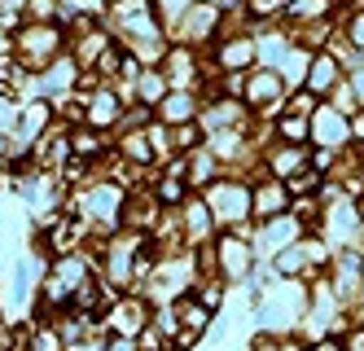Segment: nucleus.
I'll list each match as a JSON object with an SVG mask.
<instances>
[{"instance_id": "f257e3e1", "label": "nucleus", "mask_w": 364, "mask_h": 351, "mask_svg": "<svg viewBox=\"0 0 364 351\" xmlns=\"http://www.w3.org/2000/svg\"><path fill=\"white\" fill-rule=\"evenodd\" d=\"M202 194H206V206H211L215 224L242 229L250 220V184H242V180H211Z\"/></svg>"}, {"instance_id": "f03ea898", "label": "nucleus", "mask_w": 364, "mask_h": 351, "mask_svg": "<svg viewBox=\"0 0 364 351\" xmlns=\"http://www.w3.org/2000/svg\"><path fill=\"white\" fill-rule=\"evenodd\" d=\"M14 48H18V58L27 62V66H48L62 53V26H53V22H27L14 36Z\"/></svg>"}, {"instance_id": "7ed1b4c3", "label": "nucleus", "mask_w": 364, "mask_h": 351, "mask_svg": "<svg viewBox=\"0 0 364 351\" xmlns=\"http://www.w3.org/2000/svg\"><path fill=\"white\" fill-rule=\"evenodd\" d=\"M224 26V9L215 5V0H189V9L180 14L176 22V44H202V40H215Z\"/></svg>"}, {"instance_id": "20e7f679", "label": "nucleus", "mask_w": 364, "mask_h": 351, "mask_svg": "<svg viewBox=\"0 0 364 351\" xmlns=\"http://www.w3.org/2000/svg\"><path fill=\"white\" fill-rule=\"evenodd\" d=\"M285 75L272 70V66H259L255 75H246V105H255L259 115H281L285 110Z\"/></svg>"}, {"instance_id": "39448f33", "label": "nucleus", "mask_w": 364, "mask_h": 351, "mask_svg": "<svg viewBox=\"0 0 364 351\" xmlns=\"http://www.w3.org/2000/svg\"><path fill=\"white\" fill-rule=\"evenodd\" d=\"M321 229H325V246H355L360 251V229H364V220H360V211H355V202H333L325 215H321Z\"/></svg>"}, {"instance_id": "423d86ee", "label": "nucleus", "mask_w": 364, "mask_h": 351, "mask_svg": "<svg viewBox=\"0 0 364 351\" xmlns=\"http://www.w3.org/2000/svg\"><path fill=\"white\" fill-rule=\"evenodd\" d=\"M351 137V115L333 110V105H316L311 110V145H325V150H347Z\"/></svg>"}, {"instance_id": "0eeeda50", "label": "nucleus", "mask_w": 364, "mask_h": 351, "mask_svg": "<svg viewBox=\"0 0 364 351\" xmlns=\"http://www.w3.org/2000/svg\"><path fill=\"white\" fill-rule=\"evenodd\" d=\"M343 79H347V62L338 58L333 48H316V53H311V66H307V84H303L311 97H329L338 84H343Z\"/></svg>"}, {"instance_id": "6e6552de", "label": "nucleus", "mask_w": 364, "mask_h": 351, "mask_svg": "<svg viewBox=\"0 0 364 351\" xmlns=\"http://www.w3.org/2000/svg\"><path fill=\"white\" fill-rule=\"evenodd\" d=\"M294 206V198H290V189H285V180H277V176H259V184L250 189V215L259 224L264 220H277V215H285Z\"/></svg>"}, {"instance_id": "1a4fd4ad", "label": "nucleus", "mask_w": 364, "mask_h": 351, "mask_svg": "<svg viewBox=\"0 0 364 351\" xmlns=\"http://www.w3.org/2000/svg\"><path fill=\"white\" fill-rule=\"evenodd\" d=\"M215 259H220V277L224 281H246L250 263H255V246L242 237H220L215 241Z\"/></svg>"}, {"instance_id": "9d476101", "label": "nucleus", "mask_w": 364, "mask_h": 351, "mask_svg": "<svg viewBox=\"0 0 364 351\" xmlns=\"http://www.w3.org/2000/svg\"><path fill=\"white\" fill-rule=\"evenodd\" d=\"M154 115L163 119V127H176V123H193L198 119V97L189 88H171L159 105H154Z\"/></svg>"}, {"instance_id": "9b49d317", "label": "nucleus", "mask_w": 364, "mask_h": 351, "mask_svg": "<svg viewBox=\"0 0 364 351\" xmlns=\"http://www.w3.org/2000/svg\"><path fill=\"white\" fill-rule=\"evenodd\" d=\"M311 163V154H307V145H290L285 141L281 150H268V158H264V167H268V176H277V180H285V176H294V172H303Z\"/></svg>"}, {"instance_id": "f8f14e48", "label": "nucleus", "mask_w": 364, "mask_h": 351, "mask_svg": "<svg viewBox=\"0 0 364 351\" xmlns=\"http://www.w3.org/2000/svg\"><path fill=\"white\" fill-rule=\"evenodd\" d=\"M110 330L123 334V338H136V334L145 330V303H141V299H127V294H123V299L110 308Z\"/></svg>"}, {"instance_id": "ddd939ff", "label": "nucleus", "mask_w": 364, "mask_h": 351, "mask_svg": "<svg viewBox=\"0 0 364 351\" xmlns=\"http://www.w3.org/2000/svg\"><path fill=\"white\" fill-rule=\"evenodd\" d=\"M163 75H167V84L171 88H189L193 79H198V70H193V53H189V44H171L167 53H163Z\"/></svg>"}, {"instance_id": "4468645a", "label": "nucleus", "mask_w": 364, "mask_h": 351, "mask_svg": "<svg viewBox=\"0 0 364 351\" xmlns=\"http://www.w3.org/2000/svg\"><path fill=\"white\" fill-rule=\"evenodd\" d=\"M215 58L224 70H246L255 62V36H224L215 44Z\"/></svg>"}, {"instance_id": "2eb2a0df", "label": "nucleus", "mask_w": 364, "mask_h": 351, "mask_svg": "<svg viewBox=\"0 0 364 351\" xmlns=\"http://www.w3.org/2000/svg\"><path fill=\"white\" fill-rule=\"evenodd\" d=\"M119 115H123V105H119V97L110 88H101V93H92L84 101V123L88 127H110V123H119Z\"/></svg>"}, {"instance_id": "dca6fc26", "label": "nucleus", "mask_w": 364, "mask_h": 351, "mask_svg": "<svg viewBox=\"0 0 364 351\" xmlns=\"http://www.w3.org/2000/svg\"><path fill=\"white\" fill-rule=\"evenodd\" d=\"M277 137L290 141V145H311V115H299V110H285L277 115Z\"/></svg>"}, {"instance_id": "f3484780", "label": "nucleus", "mask_w": 364, "mask_h": 351, "mask_svg": "<svg viewBox=\"0 0 364 351\" xmlns=\"http://www.w3.org/2000/svg\"><path fill=\"white\" fill-rule=\"evenodd\" d=\"M333 14V0H285V18L303 22V26H316Z\"/></svg>"}, {"instance_id": "a211bd4d", "label": "nucleus", "mask_w": 364, "mask_h": 351, "mask_svg": "<svg viewBox=\"0 0 364 351\" xmlns=\"http://www.w3.org/2000/svg\"><path fill=\"white\" fill-rule=\"evenodd\" d=\"M167 93H171V84H167L163 70H141V75H136V97H141V105H149V110H154V105H159Z\"/></svg>"}, {"instance_id": "6ab92c4d", "label": "nucleus", "mask_w": 364, "mask_h": 351, "mask_svg": "<svg viewBox=\"0 0 364 351\" xmlns=\"http://www.w3.org/2000/svg\"><path fill=\"white\" fill-rule=\"evenodd\" d=\"M70 154L75 158H97V154H106V141L97 137V127H70Z\"/></svg>"}, {"instance_id": "aec40b11", "label": "nucleus", "mask_w": 364, "mask_h": 351, "mask_svg": "<svg viewBox=\"0 0 364 351\" xmlns=\"http://www.w3.org/2000/svg\"><path fill=\"white\" fill-rule=\"evenodd\" d=\"M347 84H351L355 101L364 105V53H351V58H347Z\"/></svg>"}, {"instance_id": "412c9836", "label": "nucleus", "mask_w": 364, "mask_h": 351, "mask_svg": "<svg viewBox=\"0 0 364 351\" xmlns=\"http://www.w3.org/2000/svg\"><path fill=\"white\" fill-rule=\"evenodd\" d=\"M343 40L355 48V53H364V5L360 9H351V18H347V31H343Z\"/></svg>"}, {"instance_id": "4be33fe9", "label": "nucleus", "mask_w": 364, "mask_h": 351, "mask_svg": "<svg viewBox=\"0 0 364 351\" xmlns=\"http://www.w3.org/2000/svg\"><path fill=\"white\" fill-rule=\"evenodd\" d=\"M307 351H347V342H338V338H329V334H325V338H316V342H311Z\"/></svg>"}, {"instance_id": "5701e85b", "label": "nucleus", "mask_w": 364, "mask_h": 351, "mask_svg": "<svg viewBox=\"0 0 364 351\" xmlns=\"http://www.w3.org/2000/svg\"><path fill=\"white\" fill-rule=\"evenodd\" d=\"M355 211H360V220H364V194H360V198H355Z\"/></svg>"}, {"instance_id": "b1692460", "label": "nucleus", "mask_w": 364, "mask_h": 351, "mask_svg": "<svg viewBox=\"0 0 364 351\" xmlns=\"http://www.w3.org/2000/svg\"><path fill=\"white\" fill-rule=\"evenodd\" d=\"M360 281H364V255H360Z\"/></svg>"}, {"instance_id": "393cba45", "label": "nucleus", "mask_w": 364, "mask_h": 351, "mask_svg": "<svg viewBox=\"0 0 364 351\" xmlns=\"http://www.w3.org/2000/svg\"><path fill=\"white\" fill-rule=\"evenodd\" d=\"M360 158H364V145H360Z\"/></svg>"}, {"instance_id": "a878e982", "label": "nucleus", "mask_w": 364, "mask_h": 351, "mask_svg": "<svg viewBox=\"0 0 364 351\" xmlns=\"http://www.w3.org/2000/svg\"><path fill=\"white\" fill-rule=\"evenodd\" d=\"M360 338H364V325H360Z\"/></svg>"}]
</instances>
